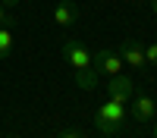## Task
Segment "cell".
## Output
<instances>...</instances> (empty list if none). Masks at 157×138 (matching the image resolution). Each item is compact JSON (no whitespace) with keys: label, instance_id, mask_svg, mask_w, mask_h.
Instances as JSON below:
<instances>
[{"label":"cell","instance_id":"obj_16","mask_svg":"<svg viewBox=\"0 0 157 138\" xmlns=\"http://www.w3.org/2000/svg\"><path fill=\"white\" fill-rule=\"evenodd\" d=\"M10 138H19V135H10Z\"/></svg>","mask_w":157,"mask_h":138},{"label":"cell","instance_id":"obj_12","mask_svg":"<svg viewBox=\"0 0 157 138\" xmlns=\"http://www.w3.org/2000/svg\"><path fill=\"white\" fill-rule=\"evenodd\" d=\"M57 138H85V135L78 132V129H63V132H60Z\"/></svg>","mask_w":157,"mask_h":138},{"label":"cell","instance_id":"obj_7","mask_svg":"<svg viewBox=\"0 0 157 138\" xmlns=\"http://www.w3.org/2000/svg\"><path fill=\"white\" fill-rule=\"evenodd\" d=\"M75 19H78V6L72 3V0H60V3L54 6V22L60 25V28H69Z\"/></svg>","mask_w":157,"mask_h":138},{"label":"cell","instance_id":"obj_1","mask_svg":"<svg viewBox=\"0 0 157 138\" xmlns=\"http://www.w3.org/2000/svg\"><path fill=\"white\" fill-rule=\"evenodd\" d=\"M123 122H126V104L123 100H104V104L98 107L94 113V129L101 135H116V132H123Z\"/></svg>","mask_w":157,"mask_h":138},{"label":"cell","instance_id":"obj_5","mask_svg":"<svg viewBox=\"0 0 157 138\" xmlns=\"http://www.w3.org/2000/svg\"><path fill=\"white\" fill-rule=\"evenodd\" d=\"M120 57L123 63H129L132 69H145L148 63H145V47H141L138 41H123L120 44Z\"/></svg>","mask_w":157,"mask_h":138},{"label":"cell","instance_id":"obj_4","mask_svg":"<svg viewBox=\"0 0 157 138\" xmlns=\"http://www.w3.org/2000/svg\"><path fill=\"white\" fill-rule=\"evenodd\" d=\"M107 91H110L113 100H123V104H126V100L132 97V91H135V82L129 79V75H123V72H120V75H110Z\"/></svg>","mask_w":157,"mask_h":138},{"label":"cell","instance_id":"obj_6","mask_svg":"<svg viewBox=\"0 0 157 138\" xmlns=\"http://www.w3.org/2000/svg\"><path fill=\"white\" fill-rule=\"evenodd\" d=\"M154 113H157V100H154V97L138 94V97L132 100V116H135L138 122H151V119H154Z\"/></svg>","mask_w":157,"mask_h":138},{"label":"cell","instance_id":"obj_8","mask_svg":"<svg viewBox=\"0 0 157 138\" xmlns=\"http://www.w3.org/2000/svg\"><path fill=\"white\" fill-rule=\"evenodd\" d=\"M101 82V72L94 66H85V69H75V85L82 88V91H94Z\"/></svg>","mask_w":157,"mask_h":138},{"label":"cell","instance_id":"obj_13","mask_svg":"<svg viewBox=\"0 0 157 138\" xmlns=\"http://www.w3.org/2000/svg\"><path fill=\"white\" fill-rule=\"evenodd\" d=\"M0 3H3V6H16L19 0H0Z\"/></svg>","mask_w":157,"mask_h":138},{"label":"cell","instance_id":"obj_11","mask_svg":"<svg viewBox=\"0 0 157 138\" xmlns=\"http://www.w3.org/2000/svg\"><path fill=\"white\" fill-rule=\"evenodd\" d=\"M0 25H10V28H13V16L6 13V6H3V3H0Z\"/></svg>","mask_w":157,"mask_h":138},{"label":"cell","instance_id":"obj_2","mask_svg":"<svg viewBox=\"0 0 157 138\" xmlns=\"http://www.w3.org/2000/svg\"><path fill=\"white\" fill-rule=\"evenodd\" d=\"M91 66H94L101 75H120L123 72V57L116 54V50H98V54H91Z\"/></svg>","mask_w":157,"mask_h":138},{"label":"cell","instance_id":"obj_15","mask_svg":"<svg viewBox=\"0 0 157 138\" xmlns=\"http://www.w3.org/2000/svg\"><path fill=\"white\" fill-rule=\"evenodd\" d=\"M154 138H157V122H154Z\"/></svg>","mask_w":157,"mask_h":138},{"label":"cell","instance_id":"obj_9","mask_svg":"<svg viewBox=\"0 0 157 138\" xmlns=\"http://www.w3.org/2000/svg\"><path fill=\"white\" fill-rule=\"evenodd\" d=\"M13 32H10V25H0V60H6L10 57V50H13Z\"/></svg>","mask_w":157,"mask_h":138},{"label":"cell","instance_id":"obj_17","mask_svg":"<svg viewBox=\"0 0 157 138\" xmlns=\"http://www.w3.org/2000/svg\"><path fill=\"white\" fill-rule=\"evenodd\" d=\"M0 138H3V132H0Z\"/></svg>","mask_w":157,"mask_h":138},{"label":"cell","instance_id":"obj_10","mask_svg":"<svg viewBox=\"0 0 157 138\" xmlns=\"http://www.w3.org/2000/svg\"><path fill=\"white\" fill-rule=\"evenodd\" d=\"M145 63L157 66V44H148V47H145Z\"/></svg>","mask_w":157,"mask_h":138},{"label":"cell","instance_id":"obj_14","mask_svg":"<svg viewBox=\"0 0 157 138\" xmlns=\"http://www.w3.org/2000/svg\"><path fill=\"white\" fill-rule=\"evenodd\" d=\"M151 9H154V13H157V0H151Z\"/></svg>","mask_w":157,"mask_h":138},{"label":"cell","instance_id":"obj_3","mask_svg":"<svg viewBox=\"0 0 157 138\" xmlns=\"http://www.w3.org/2000/svg\"><path fill=\"white\" fill-rule=\"evenodd\" d=\"M63 57H66V63H69L72 69L91 66V50H88L82 41H66V44H63Z\"/></svg>","mask_w":157,"mask_h":138}]
</instances>
